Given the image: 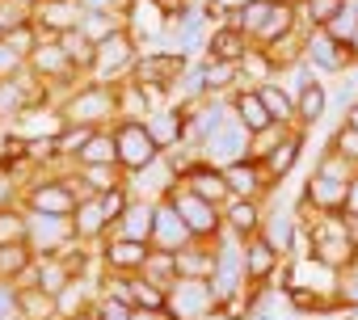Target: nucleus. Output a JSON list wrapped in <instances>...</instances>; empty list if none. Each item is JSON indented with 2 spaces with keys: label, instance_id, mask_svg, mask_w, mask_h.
I'll use <instances>...</instances> for the list:
<instances>
[{
  "label": "nucleus",
  "instance_id": "nucleus-1",
  "mask_svg": "<svg viewBox=\"0 0 358 320\" xmlns=\"http://www.w3.org/2000/svg\"><path fill=\"white\" fill-rule=\"evenodd\" d=\"M354 177H358L354 165L337 160L333 152H320V156H316V165H312V173H308V182H303V190H299V198H295V215H299V224H303L308 215H341Z\"/></svg>",
  "mask_w": 358,
  "mask_h": 320
},
{
  "label": "nucleus",
  "instance_id": "nucleus-2",
  "mask_svg": "<svg viewBox=\"0 0 358 320\" xmlns=\"http://www.w3.org/2000/svg\"><path fill=\"white\" fill-rule=\"evenodd\" d=\"M59 122H76V126H114L118 122V85H97V80H85L76 85L72 93L59 97L55 106Z\"/></svg>",
  "mask_w": 358,
  "mask_h": 320
},
{
  "label": "nucleus",
  "instance_id": "nucleus-3",
  "mask_svg": "<svg viewBox=\"0 0 358 320\" xmlns=\"http://www.w3.org/2000/svg\"><path fill=\"white\" fill-rule=\"evenodd\" d=\"M169 320H220V299L211 291V278H177L164 295Z\"/></svg>",
  "mask_w": 358,
  "mask_h": 320
},
{
  "label": "nucleus",
  "instance_id": "nucleus-4",
  "mask_svg": "<svg viewBox=\"0 0 358 320\" xmlns=\"http://www.w3.org/2000/svg\"><path fill=\"white\" fill-rule=\"evenodd\" d=\"M17 203H22L30 215H72V211L80 207L76 190H72L59 173H51V169H38L34 182L22 186V198H17Z\"/></svg>",
  "mask_w": 358,
  "mask_h": 320
},
{
  "label": "nucleus",
  "instance_id": "nucleus-5",
  "mask_svg": "<svg viewBox=\"0 0 358 320\" xmlns=\"http://www.w3.org/2000/svg\"><path fill=\"white\" fill-rule=\"evenodd\" d=\"M143 55V47L131 38V30L122 26L118 34H110L106 43H97V59H93V72H89V80H97V85H122L127 76H131V68H135V59Z\"/></svg>",
  "mask_w": 358,
  "mask_h": 320
},
{
  "label": "nucleus",
  "instance_id": "nucleus-6",
  "mask_svg": "<svg viewBox=\"0 0 358 320\" xmlns=\"http://www.w3.org/2000/svg\"><path fill=\"white\" fill-rule=\"evenodd\" d=\"M110 131H114V147H118V169H122L127 177L139 173V169H148L152 160H160V147H156L148 122H139V118H118Z\"/></svg>",
  "mask_w": 358,
  "mask_h": 320
},
{
  "label": "nucleus",
  "instance_id": "nucleus-7",
  "mask_svg": "<svg viewBox=\"0 0 358 320\" xmlns=\"http://www.w3.org/2000/svg\"><path fill=\"white\" fill-rule=\"evenodd\" d=\"M303 64L316 72V80H333V76L354 72V51L345 43L329 38L324 30H308L303 34Z\"/></svg>",
  "mask_w": 358,
  "mask_h": 320
},
{
  "label": "nucleus",
  "instance_id": "nucleus-8",
  "mask_svg": "<svg viewBox=\"0 0 358 320\" xmlns=\"http://www.w3.org/2000/svg\"><path fill=\"white\" fill-rule=\"evenodd\" d=\"M164 203L177 211V219L190 228V236H194V240H203V245H211V240L224 232V215H220V207L203 203V198H199V194H190L186 186H177Z\"/></svg>",
  "mask_w": 358,
  "mask_h": 320
},
{
  "label": "nucleus",
  "instance_id": "nucleus-9",
  "mask_svg": "<svg viewBox=\"0 0 358 320\" xmlns=\"http://www.w3.org/2000/svg\"><path fill=\"white\" fill-rule=\"evenodd\" d=\"M199 160H203V165H215V169H228V165H236V160H249V131L236 118H224L203 139Z\"/></svg>",
  "mask_w": 358,
  "mask_h": 320
},
{
  "label": "nucleus",
  "instance_id": "nucleus-10",
  "mask_svg": "<svg viewBox=\"0 0 358 320\" xmlns=\"http://www.w3.org/2000/svg\"><path fill=\"white\" fill-rule=\"evenodd\" d=\"M241 261H245V282L249 286H262V291H270V282L282 274V266H287V257L257 232V236H249V240H241Z\"/></svg>",
  "mask_w": 358,
  "mask_h": 320
},
{
  "label": "nucleus",
  "instance_id": "nucleus-11",
  "mask_svg": "<svg viewBox=\"0 0 358 320\" xmlns=\"http://www.w3.org/2000/svg\"><path fill=\"white\" fill-rule=\"evenodd\" d=\"M262 236L291 261V257H299L303 253V224H299V215H295V207H278L274 198H270V207H266V219H262Z\"/></svg>",
  "mask_w": 358,
  "mask_h": 320
},
{
  "label": "nucleus",
  "instance_id": "nucleus-12",
  "mask_svg": "<svg viewBox=\"0 0 358 320\" xmlns=\"http://www.w3.org/2000/svg\"><path fill=\"white\" fill-rule=\"evenodd\" d=\"M30 249L38 257H55V253H68L76 240V228H72V215H30Z\"/></svg>",
  "mask_w": 358,
  "mask_h": 320
},
{
  "label": "nucleus",
  "instance_id": "nucleus-13",
  "mask_svg": "<svg viewBox=\"0 0 358 320\" xmlns=\"http://www.w3.org/2000/svg\"><path fill=\"white\" fill-rule=\"evenodd\" d=\"M224 182H228V194L232 198H257V203H270L274 194H278V186L266 177V169H262V160H236V165H228L224 169Z\"/></svg>",
  "mask_w": 358,
  "mask_h": 320
},
{
  "label": "nucleus",
  "instance_id": "nucleus-14",
  "mask_svg": "<svg viewBox=\"0 0 358 320\" xmlns=\"http://www.w3.org/2000/svg\"><path fill=\"white\" fill-rule=\"evenodd\" d=\"M148 253H152V245H143V240H127V236H106L101 249H97L106 274H139L143 261H148Z\"/></svg>",
  "mask_w": 358,
  "mask_h": 320
},
{
  "label": "nucleus",
  "instance_id": "nucleus-15",
  "mask_svg": "<svg viewBox=\"0 0 358 320\" xmlns=\"http://www.w3.org/2000/svg\"><path fill=\"white\" fill-rule=\"evenodd\" d=\"M303 147H308V131H299V126H291L282 139H278V147L262 160V169H266V177L282 190V182L291 177V169L299 165V156H303Z\"/></svg>",
  "mask_w": 358,
  "mask_h": 320
},
{
  "label": "nucleus",
  "instance_id": "nucleus-16",
  "mask_svg": "<svg viewBox=\"0 0 358 320\" xmlns=\"http://www.w3.org/2000/svg\"><path fill=\"white\" fill-rule=\"evenodd\" d=\"M249 51H253V43L228 22V26H211V34H207L199 59H215V64H232V68H241V59H245Z\"/></svg>",
  "mask_w": 358,
  "mask_h": 320
},
{
  "label": "nucleus",
  "instance_id": "nucleus-17",
  "mask_svg": "<svg viewBox=\"0 0 358 320\" xmlns=\"http://www.w3.org/2000/svg\"><path fill=\"white\" fill-rule=\"evenodd\" d=\"M266 207L270 203H257V198H228L224 203V232L236 236V240H249L262 232V219H266Z\"/></svg>",
  "mask_w": 358,
  "mask_h": 320
},
{
  "label": "nucleus",
  "instance_id": "nucleus-18",
  "mask_svg": "<svg viewBox=\"0 0 358 320\" xmlns=\"http://www.w3.org/2000/svg\"><path fill=\"white\" fill-rule=\"evenodd\" d=\"M148 245L152 249H164V253H177V249L194 245V236H190V228L182 219H177V211L169 203H156V219H152V240Z\"/></svg>",
  "mask_w": 358,
  "mask_h": 320
},
{
  "label": "nucleus",
  "instance_id": "nucleus-19",
  "mask_svg": "<svg viewBox=\"0 0 358 320\" xmlns=\"http://www.w3.org/2000/svg\"><path fill=\"white\" fill-rule=\"evenodd\" d=\"M80 22V9H76V0H43V5L34 9V26L43 38H59L68 30H76Z\"/></svg>",
  "mask_w": 358,
  "mask_h": 320
},
{
  "label": "nucleus",
  "instance_id": "nucleus-20",
  "mask_svg": "<svg viewBox=\"0 0 358 320\" xmlns=\"http://www.w3.org/2000/svg\"><path fill=\"white\" fill-rule=\"evenodd\" d=\"M182 186L190 190V194H199L203 203H211V207H220L224 211V203L232 198L228 194V182H224V169H215V165H203V160H199V165L182 177Z\"/></svg>",
  "mask_w": 358,
  "mask_h": 320
},
{
  "label": "nucleus",
  "instance_id": "nucleus-21",
  "mask_svg": "<svg viewBox=\"0 0 358 320\" xmlns=\"http://www.w3.org/2000/svg\"><path fill=\"white\" fill-rule=\"evenodd\" d=\"M329 110H333V93H329L324 80H316L312 89H303V93L295 97V126L312 135V131L329 118Z\"/></svg>",
  "mask_w": 358,
  "mask_h": 320
},
{
  "label": "nucleus",
  "instance_id": "nucleus-22",
  "mask_svg": "<svg viewBox=\"0 0 358 320\" xmlns=\"http://www.w3.org/2000/svg\"><path fill=\"white\" fill-rule=\"evenodd\" d=\"M143 122H148V131H152V139H156V147H160V152L182 147V135H186V114L177 110V106H160V110H152Z\"/></svg>",
  "mask_w": 358,
  "mask_h": 320
},
{
  "label": "nucleus",
  "instance_id": "nucleus-23",
  "mask_svg": "<svg viewBox=\"0 0 358 320\" xmlns=\"http://www.w3.org/2000/svg\"><path fill=\"white\" fill-rule=\"evenodd\" d=\"M34 261H38V253L30 245H5L0 249V282L34 286Z\"/></svg>",
  "mask_w": 358,
  "mask_h": 320
},
{
  "label": "nucleus",
  "instance_id": "nucleus-24",
  "mask_svg": "<svg viewBox=\"0 0 358 320\" xmlns=\"http://www.w3.org/2000/svg\"><path fill=\"white\" fill-rule=\"evenodd\" d=\"M152 219H156V203H148V198H131V207H127V215L110 228V236H127V240H152Z\"/></svg>",
  "mask_w": 358,
  "mask_h": 320
},
{
  "label": "nucleus",
  "instance_id": "nucleus-25",
  "mask_svg": "<svg viewBox=\"0 0 358 320\" xmlns=\"http://www.w3.org/2000/svg\"><path fill=\"white\" fill-rule=\"evenodd\" d=\"M232 118H236L249 135H262L266 126H274V118L266 114L257 89H236V93H232Z\"/></svg>",
  "mask_w": 358,
  "mask_h": 320
},
{
  "label": "nucleus",
  "instance_id": "nucleus-26",
  "mask_svg": "<svg viewBox=\"0 0 358 320\" xmlns=\"http://www.w3.org/2000/svg\"><path fill=\"white\" fill-rule=\"evenodd\" d=\"M173 261H177V278H211V274H215V249L203 245V240L177 249Z\"/></svg>",
  "mask_w": 358,
  "mask_h": 320
},
{
  "label": "nucleus",
  "instance_id": "nucleus-27",
  "mask_svg": "<svg viewBox=\"0 0 358 320\" xmlns=\"http://www.w3.org/2000/svg\"><path fill=\"white\" fill-rule=\"evenodd\" d=\"M76 169H106V165H118V147H114V131L110 126H101L85 147H80V156L72 160Z\"/></svg>",
  "mask_w": 358,
  "mask_h": 320
},
{
  "label": "nucleus",
  "instance_id": "nucleus-28",
  "mask_svg": "<svg viewBox=\"0 0 358 320\" xmlns=\"http://www.w3.org/2000/svg\"><path fill=\"white\" fill-rule=\"evenodd\" d=\"M199 68H203V85H207V97H232L236 89H245V85H241V68H232V64L199 59Z\"/></svg>",
  "mask_w": 358,
  "mask_h": 320
},
{
  "label": "nucleus",
  "instance_id": "nucleus-29",
  "mask_svg": "<svg viewBox=\"0 0 358 320\" xmlns=\"http://www.w3.org/2000/svg\"><path fill=\"white\" fill-rule=\"evenodd\" d=\"M257 97L266 106V114L274 118V126H295V97L278 85V80H266L257 85Z\"/></svg>",
  "mask_w": 358,
  "mask_h": 320
},
{
  "label": "nucleus",
  "instance_id": "nucleus-30",
  "mask_svg": "<svg viewBox=\"0 0 358 320\" xmlns=\"http://www.w3.org/2000/svg\"><path fill=\"white\" fill-rule=\"evenodd\" d=\"M164 286H156L152 278H143V274H127V303L135 307V312H164Z\"/></svg>",
  "mask_w": 358,
  "mask_h": 320
},
{
  "label": "nucleus",
  "instance_id": "nucleus-31",
  "mask_svg": "<svg viewBox=\"0 0 358 320\" xmlns=\"http://www.w3.org/2000/svg\"><path fill=\"white\" fill-rule=\"evenodd\" d=\"M270 13H274V0H245V5L232 13V26H236L249 43H257V34L266 30Z\"/></svg>",
  "mask_w": 358,
  "mask_h": 320
},
{
  "label": "nucleus",
  "instance_id": "nucleus-32",
  "mask_svg": "<svg viewBox=\"0 0 358 320\" xmlns=\"http://www.w3.org/2000/svg\"><path fill=\"white\" fill-rule=\"evenodd\" d=\"M30 211L22 203H5L0 207V249L5 245H30Z\"/></svg>",
  "mask_w": 358,
  "mask_h": 320
},
{
  "label": "nucleus",
  "instance_id": "nucleus-33",
  "mask_svg": "<svg viewBox=\"0 0 358 320\" xmlns=\"http://www.w3.org/2000/svg\"><path fill=\"white\" fill-rule=\"evenodd\" d=\"M324 152H333L337 160H345V165H354V169H358V126H350V122H337V126L329 131V143H324Z\"/></svg>",
  "mask_w": 358,
  "mask_h": 320
},
{
  "label": "nucleus",
  "instance_id": "nucleus-34",
  "mask_svg": "<svg viewBox=\"0 0 358 320\" xmlns=\"http://www.w3.org/2000/svg\"><path fill=\"white\" fill-rule=\"evenodd\" d=\"M139 274H143V278H152L156 286H164V291H169V286L177 282V261H173V253H164V249H152Z\"/></svg>",
  "mask_w": 358,
  "mask_h": 320
},
{
  "label": "nucleus",
  "instance_id": "nucleus-35",
  "mask_svg": "<svg viewBox=\"0 0 358 320\" xmlns=\"http://www.w3.org/2000/svg\"><path fill=\"white\" fill-rule=\"evenodd\" d=\"M76 30H80L89 43H106L110 34H118V30H122V22H118V17H106V13H80Z\"/></svg>",
  "mask_w": 358,
  "mask_h": 320
},
{
  "label": "nucleus",
  "instance_id": "nucleus-36",
  "mask_svg": "<svg viewBox=\"0 0 358 320\" xmlns=\"http://www.w3.org/2000/svg\"><path fill=\"white\" fill-rule=\"evenodd\" d=\"M324 34H329V38H337V43H345V47L354 43V34H358V5H354V0H350V5H345L329 26H324Z\"/></svg>",
  "mask_w": 358,
  "mask_h": 320
},
{
  "label": "nucleus",
  "instance_id": "nucleus-37",
  "mask_svg": "<svg viewBox=\"0 0 358 320\" xmlns=\"http://www.w3.org/2000/svg\"><path fill=\"white\" fill-rule=\"evenodd\" d=\"M43 43V34H38V26H34V17L30 22H22V26H13L9 34H5V47H13L22 59H30V51Z\"/></svg>",
  "mask_w": 358,
  "mask_h": 320
},
{
  "label": "nucleus",
  "instance_id": "nucleus-38",
  "mask_svg": "<svg viewBox=\"0 0 358 320\" xmlns=\"http://www.w3.org/2000/svg\"><path fill=\"white\" fill-rule=\"evenodd\" d=\"M333 307H337L341 316L358 312V274H354V270H345V274L337 278V291H333Z\"/></svg>",
  "mask_w": 358,
  "mask_h": 320
},
{
  "label": "nucleus",
  "instance_id": "nucleus-39",
  "mask_svg": "<svg viewBox=\"0 0 358 320\" xmlns=\"http://www.w3.org/2000/svg\"><path fill=\"white\" fill-rule=\"evenodd\" d=\"M287 131H291V126H266L262 135H249V156H253V160H266V156L278 147V139H282Z\"/></svg>",
  "mask_w": 358,
  "mask_h": 320
},
{
  "label": "nucleus",
  "instance_id": "nucleus-40",
  "mask_svg": "<svg viewBox=\"0 0 358 320\" xmlns=\"http://www.w3.org/2000/svg\"><path fill=\"white\" fill-rule=\"evenodd\" d=\"M97 203H101L106 219H110V224H118V219L127 215V207H131V190H127V186H118V190H110V194H97Z\"/></svg>",
  "mask_w": 358,
  "mask_h": 320
},
{
  "label": "nucleus",
  "instance_id": "nucleus-41",
  "mask_svg": "<svg viewBox=\"0 0 358 320\" xmlns=\"http://www.w3.org/2000/svg\"><path fill=\"white\" fill-rule=\"evenodd\" d=\"M22 22H30V13L22 5H13V0H0V43H5V34L13 26H22Z\"/></svg>",
  "mask_w": 358,
  "mask_h": 320
},
{
  "label": "nucleus",
  "instance_id": "nucleus-42",
  "mask_svg": "<svg viewBox=\"0 0 358 320\" xmlns=\"http://www.w3.org/2000/svg\"><path fill=\"white\" fill-rule=\"evenodd\" d=\"M131 303H122V299H110V295H101L97 299V320H131Z\"/></svg>",
  "mask_w": 358,
  "mask_h": 320
},
{
  "label": "nucleus",
  "instance_id": "nucleus-43",
  "mask_svg": "<svg viewBox=\"0 0 358 320\" xmlns=\"http://www.w3.org/2000/svg\"><path fill=\"white\" fill-rule=\"evenodd\" d=\"M17 72H26V59H22L13 47H5V43H0V80H13Z\"/></svg>",
  "mask_w": 358,
  "mask_h": 320
},
{
  "label": "nucleus",
  "instance_id": "nucleus-44",
  "mask_svg": "<svg viewBox=\"0 0 358 320\" xmlns=\"http://www.w3.org/2000/svg\"><path fill=\"white\" fill-rule=\"evenodd\" d=\"M0 320H17V286L0 282Z\"/></svg>",
  "mask_w": 358,
  "mask_h": 320
},
{
  "label": "nucleus",
  "instance_id": "nucleus-45",
  "mask_svg": "<svg viewBox=\"0 0 358 320\" xmlns=\"http://www.w3.org/2000/svg\"><path fill=\"white\" fill-rule=\"evenodd\" d=\"M345 219H358V177L350 182V194H345V207H341Z\"/></svg>",
  "mask_w": 358,
  "mask_h": 320
},
{
  "label": "nucleus",
  "instance_id": "nucleus-46",
  "mask_svg": "<svg viewBox=\"0 0 358 320\" xmlns=\"http://www.w3.org/2000/svg\"><path fill=\"white\" fill-rule=\"evenodd\" d=\"M341 122H350V126H358V97L345 106V114H341Z\"/></svg>",
  "mask_w": 358,
  "mask_h": 320
},
{
  "label": "nucleus",
  "instance_id": "nucleus-47",
  "mask_svg": "<svg viewBox=\"0 0 358 320\" xmlns=\"http://www.w3.org/2000/svg\"><path fill=\"white\" fill-rule=\"evenodd\" d=\"M13 5H22V9H26V13H30V17H34V9H38V5H43V0H13Z\"/></svg>",
  "mask_w": 358,
  "mask_h": 320
},
{
  "label": "nucleus",
  "instance_id": "nucleus-48",
  "mask_svg": "<svg viewBox=\"0 0 358 320\" xmlns=\"http://www.w3.org/2000/svg\"><path fill=\"white\" fill-rule=\"evenodd\" d=\"M253 320H274V316H266V312H257V316H253Z\"/></svg>",
  "mask_w": 358,
  "mask_h": 320
},
{
  "label": "nucleus",
  "instance_id": "nucleus-49",
  "mask_svg": "<svg viewBox=\"0 0 358 320\" xmlns=\"http://www.w3.org/2000/svg\"><path fill=\"white\" fill-rule=\"evenodd\" d=\"M324 320H354V316H324Z\"/></svg>",
  "mask_w": 358,
  "mask_h": 320
},
{
  "label": "nucleus",
  "instance_id": "nucleus-50",
  "mask_svg": "<svg viewBox=\"0 0 358 320\" xmlns=\"http://www.w3.org/2000/svg\"><path fill=\"white\" fill-rule=\"evenodd\" d=\"M350 270H354V274H358V257H354V266H350Z\"/></svg>",
  "mask_w": 358,
  "mask_h": 320
}]
</instances>
